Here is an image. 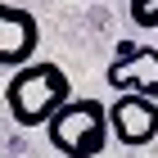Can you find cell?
<instances>
[{"mask_svg": "<svg viewBox=\"0 0 158 158\" xmlns=\"http://www.w3.org/2000/svg\"><path fill=\"white\" fill-rule=\"evenodd\" d=\"M68 99H73V81H68V73H63L59 63H45V59L14 68L9 86H5V109H9L14 127H23V131L45 127Z\"/></svg>", "mask_w": 158, "mask_h": 158, "instance_id": "cell-1", "label": "cell"}, {"mask_svg": "<svg viewBox=\"0 0 158 158\" xmlns=\"http://www.w3.org/2000/svg\"><path fill=\"white\" fill-rule=\"evenodd\" d=\"M109 104L99 99H68L54 118L45 122V140L63 158H99L109 149Z\"/></svg>", "mask_w": 158, "mask_h": 158, "instance_id": "cell-2", "label": "cell"}, {"mask_svg": "<svg viewBox=\"0 0 158 158\" xmlns=\"http://www.w3.org/2000/svg\"><path fill=\"white\" fill-rule=\"evenodd\" d=\"M109 131L127 149L154 145L158 140V99L140 95V90H118V99L109 104Z\"/></svg>", "mask_w": 158, "mask_h": 158, "instance_id": "cell-3", "label": "cell"}, {"mask_svg": "<svg viewBox=\"0 0 158 158\" xmlns=\"http://www.w3.org/2000/svg\"><path fill=\"white\" fill-rule=\"evenodd\" d=\"M104 81L113 90H140V95L158 99V50L140 45V41H118L109 68H104Z\"/></svg>", "mask_w": 158, "mask_h": 158, "instance_id": "cell-4", "label": "cell"}, {"mask_svg": "<svg viewBox=\"0 0 158 158\" xmlns=\"http://www.w3.org/2000/svg\"><path fill=\"white\" fill-rule=\"evenodd\" d=\"M41 41L36 14H27L23 5H0V68H23L32 63Z\"/></svg>", "mask_w": 158, "mask_h": 158, "instance_id": "cell-5", "label": "cell"}, {"mask_svg": "<svg viewBox=\"0 0 158 158\" xmlns=\"http://www.w3.org/2000/svg\"><path fill=\"white\" fill-rule=\"evenodd\" d=\"M127 14H131V23L140 27V32H154L158 27V0H131Z\"/></svg>", "mask_w": 158, "mask_h": 158, "instance_id": "cell-6", "label": "cell"}]
</instances>
